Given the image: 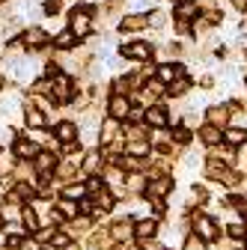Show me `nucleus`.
I'll use <instances>...</instances> for the list:
<instances>
[{"mask_svg": "<svg viewBox=\"0 0 247 250\" xmlns=\"http://www.w3.org/2000/svg\"><path fill=\"white\" fill-rule=\"evenodd\" d=\"M15 155H18V158H36L39 146L30 143V140H15Z\"/></svg>", "mask_w": 247, "mask_h": 250, "instance_id": "9", "label": "nucleus"}, {"mask_svg": "<svg viewBox=\"0 0 247 250\" xmlns=\"http://www.w3.org/2000/svg\"><path fill=\"white\" fill-rule=\"evenodd\" d=\"M170 188H173V182H170V179H158V182L146 185L143 191H146L149 197H161V194H170Z\"/></svg>", "mask_w": 247, "mask_h": 250, "instance_id": "10", "label": "nucleus"}, {"mask_svg": "<svg viewBox=\"0 0 247 250\" xmlns=\"http://www.w3.org/2000/svg\"><path fill=\"white\" fill-rule=\"evenodd\" d=\"M99 203H102V208H110V206H113V197H110V194H102Z\"/></svg>", "mask_w": 247, "mask_h": 250, "instance_id": "35", "label": "nucleus"}, {"mask_svg": "<svg viewBox=\"0 0 247 250\" xmlns=\"http://www.w3.org/2000/svg\"><path fill=\"white\" fill-rule=\"evenodd\" d=\"M152 235H155V221H140V224H137V238L146 241V238H152Z\"/></svg>", "mask_w": 247, "mask_h": 250, "instance_id": "19", "label": "nucleus"}, {"mask_svg": "<svg viewBox=\"0 0 247 250\" xmlns=\"http://www.w3.org/2000/svg\"><path fill=\"white\" fill-rule=\"evenodd\" d=\"M113 134H116V119L110 116V119L104 122V128H102V143H110V140H113Z\"/></svg>", "mask_w": 247, "mask_h": 250, "instance_id": "22", "label": "nucleus"}, {"mask_svg": "<svg viewBox=\"0 0 247 250\" xmlns=\"http://www.w3.org/2000/svg\"><path fill=\"white\" fill-rule=\"evenodd\" d=\"M146 149H149V146H146V143H140V140H134V143L128 146V152H131V155H146Z\"/></svg>", "mask_w": 247, "mask_h": 250, "instance_id": "31", "label": "nucleus"}, {"mask_svg": "<svg viewBox=\"0 0 247 250\" xmlns=\"http://www.w3.org/2000/svg\"><path fill=\"white\" fill-rule=\"evenodd\" d=\"M224 140H226L229 146H241V143L247 140V131H241V128H232V131H226V134H224Z\"/></svg>", "mask_w": 247, "mask_h": 250, "instance_id": "20", "label": "nucleus"}, {"mask_svg": "<svg viewBox=\"0 0 247 250\" xmlns=\"http://www.w3.org/2000/svg\"><path fill=\"white\" fill-rule=\"evenodd\" d=\"M146 21H149L152 27H161V24H164V12H149Z\"/></svg>", "mask_w": 247, "mask_h": 250, "instance_id": "30", "label": "nucleus"}, {"mask_svg": "<svg viewBox=\"0 0 247 250\" xmlns=\"http://www.w3.org/2000/svg\"><path fill=\"white\" fill-rule=\"evenodd\" d=\"M51 96H54V102H69V99H72V81H69L66 72H54Z\"/></svg>", "mask_w": 247, "mask_h": 250, "instance_id": "2", "label": "nucleus"}, {"mask_svg": "<svg viewBox=\"0 0 247 250\" xmlns=\"http://www.w3.org/2000/svg\"><path fill=\"white\" fill-rule=\"evenodd\" d=\"M176 18H182V21H194V18H197V6H194V0H182L179 9H176Z\"/></svg>", "mask_w": 247, "mask_h": 250, "instance_id": "13", "label": "nucleus"}, {"mask_svg": "<svg viewBox=\"0 0 247 250\" xmlns=\"http://www.w3.org/2000/svg\"><path fill=\"white\" fill-rule=\"evenodd\" d=\"M203 241H206V238L194 232V235H188V238H185V250H206V244H203Z\"/></svg>", "mask_w": 247, "mask_h": 250, "instance_id": "23", "label": "nucleus"}, {"mask_svg": "<svg viewBox=\"0 0 247 250\" xmlns=\"http://www.w3.org/2000/svg\"><path fill=\"white\" fill-rule=\"evenodd\" d=\"M24 119H27L30 128H42V125H45V113H42V110H36V107H27Z\"/></svg>", "mask_w": 247, "mask_h": 250, "instance_id": "16", "label": "nucleus"}, {"mask_svg": "<svg viewBox=\"0 0 247 250\" xmlns=\"http://www.w3.org/2000/svg\"><path fill=\"white\" fill-rule=\"evenodd\" d=\"M63 194H66V200H81V197L86 194V188H83V185H69Z\"/></svg>", "mask_w": 247, "mask_h": 250, "instance_id": "25", "label": "nucleus"}, {"mask_svg": "<svg viewBox=\"0 0 247 250\" xmlns=\"http://www.w3.org/2000/svg\"><path fill=\"white\" fill-rule=\"evenodd\" d=\"M113 235H116L119 241H125V238L131 235V224H128V221H122V224H116V227H113Z\"/></svg>", "mask_w": 247, "mask_h": 250, "instance_id": "26", "label": "nucleus"}, {"mask_svg": "<svg viewBox=\"0 0 247 250\" xmlns=\"http://www.w3.org/2000/svg\"><path fill=\"white\" fill-rule=\"evenodd\" d=\"M119 54H122V57H131V60H149L152 48H149L146 42H125V45L119 48Z\"/></svg>", "mask_w": 247, "mask_h": 250, "instance_id": "4", "label": "nucleus"}, {"mask_svg": "<svg viewBox=\"0 0 247 250\" xmlns=\"http://www.w3.org/2000/svg\"><path fill=\"white\" fill-rule=\"evenodd\" d=\"M244 232H247V227H244V224H232V227H229V238H235V241H238V238H244Z\"/></svg>", "mask_w": 247, "mask_h": 250, "instance_id": "29", "label": "nucleus"}, {"mask_svg": "<svg viewBox=\"0 0 247 250\" xmlns=\"http://www.w3.org/2000/svg\"><path fill=\"white\" fill-rule=\"evenodd\" d=\"M21 42H24V48H30V51H36V48H42L45 42H48V33L42 27H30V30H24V36H21Z\"/></svg>", "mask_w": 247, "mask_h": 250, "instance_id": "3", "label": "nucleus"}, {"mask_svg": "<svg viewBox=\"0 0 247 250\" xmlns=\"http://www.w3.org/2000/svg\"><path fill=\"white\" fill-rule=\"evenodd\" d=\"M99 167V155H89V158H86V164H83V170L89 173V170H96Z\"/></svg>", "mask_w": 247, "mask_h": 250, "instance_id": "33", "label": "nucleus"}, {"mask_svg": "<svg viewBox=\"0 0 247 250\" xmlns=\"http://www.w3.org/2000/svg\"><path fill=\"white\" fill-rule=\"evenodd\" d=\"M232 3H235L238 9H247V0H232Z\"/></svg>", "mask_w": 247, "mask_h": 250, "instance_id": "37", "label": "nucleus"}, {"mask_svg": "<svg viewBox=\"0 0 247 250\" xmlns=\"http://www.w3.org/2000/svg\"><path fill=\"white\" fill-rule=\"evenodd\" d=\"M173 3H182V0H173Z\"/></svg>", "mask_w": 247, "mask_h": 250, "instance_id": "39", "label": "nucleus"}, {"mask_svg": "<svg viewBox=\"0 0 247 250\" xmlns=\"http://www.w3.org/2000/svg\"><path fill=\"white\" fill-rule=\"evenodd\" d=\"M200 134H203V140H206V143H218V140L224 137V134L218 131V125H206V128H203Z\"/></svg>", "mask_w": 247, "mask_h": 250, "instance_id": "21", "label": "nucleus"}, {"mask_svg": "<svg viewBox=\"0 0 247 250\" xmlns=\"http://www.w3.org/2000/svg\"><path fill=\"white\" fill-rule=\"evenodd\" d=\"M128 113H131V102H128V96H116L110 99V116L113 119H128Z\"/></svg>", "mask_w": 247, "mask_h": 250, "instance_id": "5", "label": "nucleus"}, {"mask_svg": "<svg viewBox=\"0 0 247 250\" xmlns=\"http://www.w3.org/2000/svg\"><path fill=\"white\" fill-rule=\"evenodd\" d=\"M0 89H3V72H0Z\"/></svg>", "mask_w": 247, "mask_h": 250, "instance_id": "38", "label": "nucleus"}, {"mask_svg": "<svg viewBox=\"0 0 247 250\" xmlns=\"http://www.w3.org/2000/svg\"><path fill=\"white\" fill-rule=\"evenodd\" d=\"M21 221H24L27 232H36V229H39V217H36V211L30 208V206H24V208H21Z\"/></svg>", "mask_w": 247, "mask_h": 250, "instance_id": "14", "label": "nucleus"}, {"mask_svg": "<svg viewBox=\"0 0 247 250\" xmlns=\"http://www.w3.org/2000/svg\"><path fill=\"white\" fill-rule=\"evenodd\" d=\"M155 75H158V81H161V83H170V81H176L179 69H176V66H170V62H167V66H158V72H155Z\"/></svg>", "mask_w": 247, "mask_h": 250, "instance_id": "18", "label": "nucleus"}, {"mask_svg": "<svg viewBox=\"0 0 247 250\" xmlns=\"http://www.w3.org/2000/svg\"><path fill=\"white\" fill-rule=\"evenodd\" d=\"M54 134H57V140H63V143H69V140H75L78 137V128L72 122H60L57 128H54Z\"/></svg>", "mask_w": 247, "mask_h": 250, "instance_id": "11", "label": "nucleus"}, {"mask_svg": "<svg viewBox=\"0 0 247 250\" xmlns=\"http://www.w3.org/2000/svg\"><path fill=\"white\" fill-rule=\"evenodd\" d=\"M173 137H176L179 143H188V140H191V134H188V131H185V128H179V131H173Z\"/></svg>", "mask_w": 247, "mask_h": 250, "instance_id": "34", "label": "nucleus"}, {"mask_svg": "<svg viewBox=\"0 0 247 250\" xmlns=\"http://www.w3.org/2000/svg\"><path fill=\"white\" fill-rule=\"evenodd\" d=\"M143 27H149V21H146V15H140V12L125 15V18L119 21V30H122V33H134V30H143Z\"/></svg>", "mask_w": 247, "mask_h": 250, "instance_id": "6", "label": "nucleus"}, {"mask_svg": "<svg viewBox=\"0 0 247 250\" xmlns=\"http://www.w3.org/2000/svg\"><path fill=\"white\" fill-rule=\"evenodd\" d=\"M226 119H229V110H226V107H211V110H208V122L218 125V128H221Z\"/></svg>", "mask_w": 247, "mask_h": 250, "instance_id": "17", "label": "nucleus"}, {"mask_svg": "<svg viewBox=\"0 0 247 250\" xmlns=\"http://www.w3.org/2000/svg\"><path fill=\"white\" fill-rule=\"evenodd\" d=\"M54 45H57L60 51H69V48H75V45H78V36L72 33V30H63V33L57 36V42H54Z\"/></svg>", "mask_w": 247, "mask_h": 250, "instance_id": "15", "label": "nucleus"}, {"mask_svg": "<svg viewBox=\"0 0 247 250\" xmlns=\"http://www.w3.org/2000/svg\"><path fill=\"white\" fill-rule=\"evenodd\" d=\"M197 235H203V238H218V227H214L211 217H197Z\"/></svg>", "mask_w": 247, "mask_h": 250, "instance_id": "8", "label": "nucleus"}, {"mask_svg": "<svg viewBox=\"0 0 247 250\" xmlns=\"http://www.w3.org/2000/svg\"><path fill=\"white\" fill-rule=\"evenodd\" d=\"M57 208H60V211H63V217H75V214H78V206H72L69 200H63V203H60Z\"/></svg>", "mask_w": 247, "mask_h": 250, "instance_id": "27", "label": "nucleus"}, {"mask_svg": "<svg viewBox=\"0 0 247 250\" xmlns=\"http://www.w3.org/2000/svg\"><path fill=\"white\" fill-rule=\"evenodd\" d=\"M18 197H27V200H33V188H30V185H18Z\"/></svg>", "mask_w": 247, "mask_h": 250, "instance_id": "32", "label": "nucleus"}, {"mask_svg": "<svg viewBox=\"0 0 247 250\" xmlns=\"http://www.w3.org/2000/svg\"><path fill=\"white\" fill-rule=\"evenodd\" d=\"M33 167H36L39 176H45V173H51V170L57 167V158H54V155H48V152H39L36 161H33Z\"/></svg>", "mask_w": 247, "mask_h": 250, "instance_id": "7", "label": "nucleus"}, {"mask_svg": "<svg viewBox=\"0 0 247 250\" xmlns=\"http://www.w3.org/2000/svg\"><path fill=\"white\" fill-rule=\"evenodd\" d=\"M69 30H72L78 39L89 36V33H92V15H89V9H75V12L69 15Z\"/></svg>", "mask_w": 247, "mask_h": 250, "instance_id": "1", "label": "nucleus"}, {"mask_svg": "<svg viewBox=\"0 0 247 250\" xmlns=\"http://www.w3.org/2000/svg\"><path fill=\"white\" fill-rule=\"evenodd\" d=\"M9 167H12V161H9V158H3V155H0V173H6Z\"/></svg>", "mask_w": 247, "mask_h": 250, "instance_id": "36", "label": "nucleus"}, {"mask_svg": "<svg viewBox=\"0 0 247 250\" xmlns=\"http://www.w3.org/2000/svg\"><path fill=\"white\" fill-rule=\"evenodd\" d=\"M188 78H179V81H170V96H182V92H188Z\"/></svg>", "mask_w": 247, "mask_h": 250, "instance_id": "24", "label": "nucleus"}, {"mask_svg": "<svg viewBox=\"0 0 247 250\" xmlns=\"http://www.w3.org/2000/svg\"><path fill=\"white\" fill-rule=\"evenodd\" d=\"M51 244H54V247H66V244H69V232H54V235H51Z\"/></svg>", "mask_w": 247, "mask_h": 250, "instance_id": "28", "label": "nucleus"}, {"mask_svg": "<svg viewBox=\"0 0 247 250\" xmlns=\"http://www.w3.org/2000/svg\"><path fill=\"white\" fill-rule=\"evenodd\" d=\"M143 119H146L149 125H155V128H161V125L167 122V113H164L161 107H149V110H143Z\"/></svg>", "mask_w": 247, "mask_h": 250, "instance_id": "12", "label": "nucleus"}]
</instances>
